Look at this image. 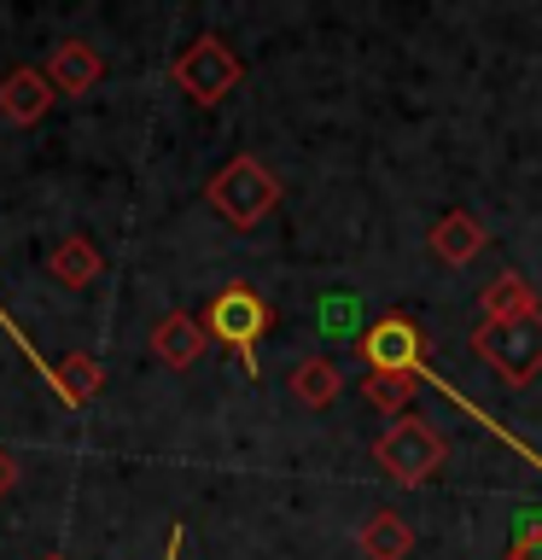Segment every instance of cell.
<instances>
[{"label": "cell", "mask_w": 542, "mask_h": 560, "mask_svg": "<svg viewBox=\"0 0 542 560\" xmlns=\"http://www.w3.org/2000/svg\"><path fill=\"white\" fill-rule=\"evenodd\" d=\"M164 560H181V525L169 532V549H164Z\"/></svg>", "instance_id": "obj_19"}, {"label": "cell", "mask_w": 542, "mask_h": 560, "mask_svg": "<svg viewBox=\"0 0 542 560\" xmlns=\"http://www.w3.org/2000/svg\"><path fill=\"white\" fill-rule=\"evenodd\" d=\"M374 462L385 467V479H397L402 490H414V485H426V479L444 472L449 444H444V432H437L432 420L402 415V420H391V427L374 438Z\"/></svg>", "instance_id": "obj_3"}, {"label": "cell", "mask_w": 542, "mask_h": 560, "mask_svg": "<svg viewBox=\"0 0 542 560\" xmlns=\"http://www.w3.org/2000/svg\"><path fill=\"white\" fill-rule=\"evenodd\" d=\"M175 88L192 100V105H222L234 88L245 82V65L239 52L222 42V35H199V42H187V52L175 59Z\"/></svg>", "instance_id": "obj_5"}, {"label": "cell", "mask_w": 542, "mask_h": 560, "mask_svg": "<svg viewBox=\"0 0 542 560\" xmlns=\"http://www.w3.org/2000/svg\"><path fill=\"white\" fill-rule=\"evenodd\" d=\"M12 479H17V462H12V450L0 444V497H7V490H12Z\"/></svg>", "instance_id": "obj_18"}, {"label": "cell", "mask_w": 542, "mask_h": 560, "mask_svg": "<svg viewBox=\"0 0 542 560\" xmlns=\"http://www.w3.org/2000/svg\"><path fill=\"white\" fill-rule=\"evenodd\" d=\"M52 100H59V88L47 82L42 65H17L0 77V117L7 122H24L30 129V122H42L52 112Z\"/></svg>", "instance_id": "obj_7"}, {"label": "cell", "mask_w": 542, "mask_h": 560, "mask_svg": "<svg viewBox=\"0 0 542 560\" xmlns=\"http://www.w3.org/2000/svg\"><path fill=\"white\" fill-rule=\"evenodd\" d=\"M339 392H344V374H339V362H332V357H304L292 368V397L309 402V409H332Z\"/></svg>", "instance_id": "obj_13"}, {"label": "cell", "mask_w": 542, "mask_h": 560, "mask_svg": "<svg viewBox=\"0 0 542 560\" xmlns=\"http://www.w3.org/2000/svg\"><path fill=\"white\" fill-rule=\"evenodd\" d=\"M362 362L374 374H420L426 368V332H420L414 315H379L362 332Z\"/></svg>", "instance_id": "obj_6"}, {"label": "cell", "mask_w": 542, "mask_h": 560, "mask_svg": "<svg viewBox=\"0 0 542 560\" xmlns=\"http://www.w3.org/2000/svg\"><path fill=\"white\" fill-rule=\"evenodd\" d=\"M99 269H105L99 245H94V240H82V234H64V240L47 252V275L59 280V287H70V292L94 287V280H99Z\"/></svg>", "instance_id": "obj_11"}, {"label": "cell", "mask_w": 542, "mask_h": 560, "mask_svg": "<svg viewBox=\"0 0 542 560\" xmlns=\"http://www.w3.org/2000/svg\"><path fill=\"white\" fill-rule=\"evenodd\" d=\"M105 385V374H99V362L94 357H76V350H70V357H59L52 362V392H59L70 409H76V402H87Z\"/></svg>", "instance_id": "obj_15"}, {"label": "cell", "mask_w": 542, "mask_h": 560, "mask_svg": "<svg viewBox=\"0 0 542 560\" xmlns=\"http://www.w3.org/2000/svg\"><path fill=\"white\" fill-rule=\"evenodd\" d=\"M204 199H210V210H216L227 228H239V234H245V228H257L280 205V182H274V170L262 164V158L239 152V158H227V164L210 175Z\"/></svg>", "instance_id": "obj_2"}, {"label": "cell", "mask_w": 542, "mask_h": 560, "mask_svg": "<svg viewBox=\"0 0 542 560\" xmlns=\"http://www.w3.org/2000/svg\"><path fill=\"white\" fill-rule=\"evenodd\" d=\"M47 82L59 88V94H94L99 77H105V59L94 42H82V35H70V42H59L47 52Z\"/></svg>", "instance_id": "obj_8"}, {"label": "cell", "mask_w": 542, "mask_h": 560, "mask_svg": "<svg viewBox=\"0 0 542 560\" xmlns=\"http://www.w3.org/2000/svg\"><path fill=\"white\" fill-rule=\"evenodd\" d=\"M199 327H204L216 345L234 350L239 368H245L251 380H262V357H257V350H262V332L274 327V310L262 304V298H257L251 287H222V292L204 304Z\"/></svg>", "instance_id": "obj_1"}, {"label": "cell", "mask_w": 542, "mask_h": 560, "mask_svg": "<svg viewBox=\"0 0 542 560\" xmlns=\"http://www.w3.org/2000/svg\"><path fill=\"white\" fill-rule=\"evenodd\" d=\"M414 392H420V374H367L362 380V397L374 402L379 415H409V402H414Z\"/></svg>", "instance_id": "obj_16"}, {"label": "cell", "mask_w": 542, "mask_h": 560, "mask_svg": "<svg viewBox=\"0 0 542 560\" xmlns=\"http://www.w3.org/2000/svg\"><path fill=\"white\" fill-rule=\"evenodd\" d=\"M204 345H210V332L199 327V315H181V310H169V315H157L152 322V357L169 368V374H181V368H192L204 357Z\"/></svg>", "instance_id": "obj_9"}, {"label": "cell", "mask_w": 542, "mask_h": 560, "mask_svg": "<svg viewBox=\"0 0 542 560\" xmlns=\"http://www.w3.org/2000/svg\"><path fill=\"white\" fill-rule=\"evenodd\" d=\"M479 310L484 322H525V315H537V292L525 287V275H496L490 287L479 292Z\"/></svg>", "instance_id": "obj_14"}, {"label": "cell", "mask_w": 542, "mask_h": 560, "mask_svg": "<svg viewBox=\"0 0 542 560\" xmlns=\"http://www.w3.org/2000/svg\"><path fill=\"white\" fill-rule=\"evenodd\" d=\"M507 560H542V514L519 520V537H514V549H507Z\"/></svg>", "instance_id": "obj_17"}, {"label": "cell", "mask_w": 542, "mask_h": 560, "mask_svg": "<svg viewBox=\"0 0 542 560\" xmlns=\"http://www.w3.org/2000/svg\"><path fill=\"white\" fill-rule=\"evenodd\" d=\"M362 555L367 560H409L414 555V525L402 520L397 508H379V514L362 525Z\"/></svg>", "instance_id": "obj_12"}, {"label": "cell", "mask_w": 542, "mask_h": 560, "mask_svg": "<svg viewBox=\"0 0 542 560\" xmlns=\"http://www.w3.org/2000/svg\"><path fill=\"white\" fill-rule=\"evenodd\" d=\"M42 560H64V555H42Z\"/></svg>", "instance_id": "obj_20"}, {"label": "cell", "mask_w": 542, "mask_h": 560, "mask_svg": "<svg viewBox=\"0 0 542 560\" xmlns=\"http://www.w3.org/2000/svg\"><path fill=\"white\" fill-rule=\"evenodd\" d=\"M484 240H490V234H484V222L472 217V210H449V217H437L432 234H426L432 257L449 262V269H467V262L484 252Z\"/></svg>", "instance_id": "obj_10"}, {"label": "cell", "mask_w": 542, "mask_h": 560, "mask_svg": "<svg viewBox=\"0 0 542 560\" xmlns=\"http://www.w3.org/2000/svg\"><path fill=\"white\" fill-rule=\"evenodd\" d=\"M472 357H479L502 385H531L542 374V310L525 322H479L472 327Z\"/></svg>", "instance_id": "obj_4"}]
</instances>
